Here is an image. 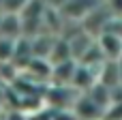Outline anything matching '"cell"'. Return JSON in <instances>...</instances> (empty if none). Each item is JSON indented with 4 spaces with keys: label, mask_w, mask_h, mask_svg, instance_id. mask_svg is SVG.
<instances>
[{
    "label": "cell",
    "mask_w": 122,
    "mask_h": 120,
    "mask_svg": "<svg viewBox=\"0 0 122 120\" xmlns=\"http://www.w3.org/2000/svg\"><path fill=\"white\" fill-rule=\"evenodd\" d=\"M99 49L103 52L105 60H114L118 62L122 60V32H114V30H103L97 39Z\"/></svg>",
    "instance_id": "obj_1"
}]
</instances>
